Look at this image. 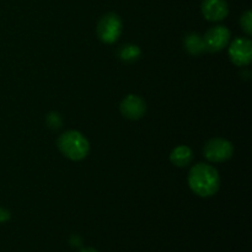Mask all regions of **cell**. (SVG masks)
Masks as SVG:
<instances>
[{"mask_svg": "<svg viewBox=\"0 0 252 252\" xmlns=\"http://www.w3.org/2000/svg\"><path fill=\"white\" fill-rule=\"evenodd\" d=\"M80 252H98V251L95 250V249H93V248H85V249H81Z\"/></svg>", "mask_w": 252, "mask_h": 252, "instance_id": "2e32d148", "label": "cell"}, {"mask_svg": "<svg viewBox=\"0 0 252 252\" xmlns=\"http://www.w3.org/2000/svg\"><path fill=\"white\" fill-rule=\"evenodd\" d=\"M47 125L53 129H58L62 127V117L56 112H52L47 116Z\"/></svg>", "mask_w": 252, "mask_h": 252, "instance_id": "4fadbf2b", "label": "cell"}, {"mask_svg": "<svg viewBox=\"0 0 252 252\" xmlns=\"http://www.w3.org/2000/svg\"><path fill=\"white\" fill-rule=\"evenodd\" d=\"M140 53H142L140 48L135 44H123L118 49L117 56L121 61L126 62V63H133V62L139 59Z\"/></svg>", "mask_w": 252, "mask_h": 252, "instance_id": "8fae6325", "label": "cell"}, {"mask_svg": "<svg viewBox=\"0 0 252 252\" xmlns=\"http://www.w3.org/2000/svg\"><path fill=\"white\" fill-rule=\"evenodd\" d=\"M10 212L6 211L4 208H0V223H5L10 219Z\"/></svg>", "mask_w": 252, "mask_h": 252, "instance_id": "5bb4252c", "label": "cell"}, {"mask_svg": "<svg viewBox=\"0 0 252 252\" xmlns=\"http://www.w3.org/2000/svg\"><path fill=\"white\" fill-rule=\"evenodd\" d=\"M70 244L73 246H75V248H78V246L81 245V239L78 235H73L70 238Z\"/></svg>", "mask_w": 252, "mask_h": 252, "instance_id": "9a60e30c", "label": "cell"}, {"mask_svg": "<svg viewBox=\"0 0 252 252\" xmlns=\"http://www.w3.org/2000/svg\"><path fill=\"white\" fill-rule=\"evenodd\" d=\"M185 48L192 56H199L206 51V46H204L203 37L199 36L198 33H189V36L185 38Z\"/></svg>", "mask_w": 252, "mask_h": 252, "instance_id": "30bf717a", "label": "cell"}, {"mask_svg": "<svg viewBox=\"0 0 252 252\" xmlns=\"http://www.w3.org/2000/svg\"><path fill=\"white\" fill-rule=\"evenodd\" d=\"M193 159V153L186 145H179L170 154V160L177 167H185L191 164Z\"/></svg>", "mask_w": 252, "mask_h": 252, "instance_id": "9c48e42d", "label": "cell"}, {"mask_svg": "<svg viewBox=\"0 0 252 252\" xmlns=\"http://www.w3.org/2000/svg\"><path fill=\"white\" fill-rule=\"evenodd\" d=\"M229 7L225 0H203L202 14L208 21H221L228 16Z\"/></svg>", "mask_w": 252, "mask_h": 252, "instance_id": "ba28073f", "label": "cell"}, {"mask_svg": "<svg viewBox=\"0 0 252 252\" xmlns=\"http://www.w3.org/2000/svg\"><path fill=\"white\" fill-rule=\"evenodd\" d=\"M189 186L197 196L211 197L218 192L220 177L218 171L208 164H197L189 170Z\"/></svg>", "mask_w": 252, "mask_h": 252, "instance_id": "6da1fadb", "label": "cell"}, {"mask_svg": "<svg viewBox=\"0 0 252 252\" xmlns=\"http://www.w3.org/2000/svg\"><path fill=\"white\" fill-rule=\"evenodd\" d=\"M122 20L115 12L103 15L97 24V36L103 43L112 44L122 33Z\"/></svg>", "mask_w": 252, "mask_h": 252, "instance_id": "3957f363", "label": "cell"}, {"mask_svg": "<svg viewBox=\"0 0 252 252\" xmlns=\"http://www.w3.org/2000/svg\"><path fill=\"white\" fill-rule=\"evenodd\" d=\"M240 24H241V27H243V30L245 31V33L250 36L252 33V14L250 10L244 12L243 16H241L240 19Z\"/></svg>", "mask_w": 252, "mask_h": 252, "instance_id": "7c38bea8", "label": "cell"}, {"mask_svg": "<svg viewBox=\"0 0 252 252\" xmlns=\"http://www.w3.org/2000/svg\"><path fill=\"white\" fill-rule=\"evenodd\" d=\"M121 113L125 116L126 118L132 121L140 120L143 116L145 115L147 111V105H145L144 100L139 96L135 95H128L121 102Z\"/></svg>", "mask_w": 252, "mask_h": 252, "instance_id": "52a82bcc", "label": "cell"}, {"mask_svg": "<svg viewBox=\"0 0 252 252\" xmlns=\"http://www.w3.org/2000/svg\"><path fill=\"white\" fill-rule=\"evenodd\" d=\"M204 157L212 162H223L233 157L234 147L229 140L213 138L204 145Z\"/></svg>", "mask_w": 252, "mask_h": 252, "instance_id": "277c9868", "label": "cell"}, {"mask_svg": "<svg viewBox=\"0 0 252 252\" xmlns=\"http://www.w3.org/2000/svg\"><path fill=\"white\" fill-rule=\"evenodd\" d=\"M230 61L238 66L249 65L252 61V43L249 38L239 37L229 47Z\"/></svg>", "mask_w": 252, "mask_h": 252, "instance_id": "5b68a950", "label": "cell"}, {"mask_svg": "<svg viewBox=\"0 0 252 252\" xmlns=\"http://www.w3.org/2000/svg\"><path fill=\"white\" fill-rule=\"evenodd\" d=\"M58 148L64 157L74 161H79L86 158L90 150V144L80 132L68 130L58 138Z\"/></svg>", "mask_w": 252, "mask_h": 252, "instance_id": "7a4b0ae2", "label": "cell"}, {"mask_svg": "<svg viewBox=\"0 0 252 252\" xmlns=\"http://www.w3.org/2000/svg\"><path fill=\"white\" fill-rule=\"evenodd\" d=\"M203 41L206 51L217 53L228 46L230 41V31L225 26H214L207 31Z\"/></svg>", "mask_w": 252, "mask_h": 252, "instance_id": "8992f818", "label": "cell"}]
</instances>
